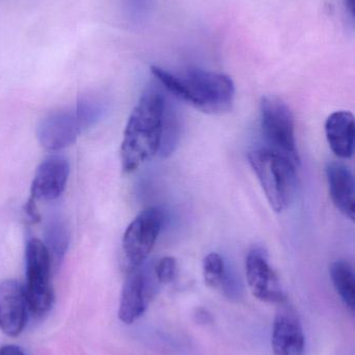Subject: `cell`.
Segmentation results:
<instances>
[{
    "mask_svg": "<svg viewBox=\"0 0 355 355\" xmlns=\"http://www.w3.org/2000/svg\"><path fill=\"white\" fill-rule=\"evenodd\" d=\"M166 98L148 89L133 108L121 144V164L124 172H135L160 152Z\"/></svg>",
    "mask_w": 355,
    "mask_h": 355,
    "instance_id": "1",
    "label": "cell"
},
{
    "mask_svg": "<svg viewBox=\"0 0 355 355\" xmlns=\"http://www.w3.org/2000/svg\"><path fill=\"white\" fill-rule=\"evenodd\" d=\"M277 306L271 337L273 355H306V337L297 311L288 300Z\"/></svg>",
    "mask_w": 355,
    "mask_h": 355,
    "instance_id": "9",
    "label": "cell"
},
{
    "mask_svg": "<svg viewBox=\"0 0 355 355\" xmlns=\"http://www.w3.org/2000/svg\"><path fill=\"white\" fill-rule=\"evenodd\" d=\"M24 287L15 279L0 283V329L17 337L26 325L28 311Z\"/></svg>",
    "mask_w": 355,
    "mask_h": 355,
    "instance_id": "10",
    "label": "cell"
},
{
    "mask_svg": "<svg viewBox=\"0 0 355 355\" xmlns=\"http://www.w3.org/2000/svg\"><path fill=\"white\" fill-rule=\"evenodd\" d=\"M248 160L271 208L275 212L285 211L295 196L298 166L268 147L252 150Z\"/></svg>",
    "mask_w": 355,
    "mask_h": 355,
    "instance_id": "3",
    "label": "cell"
},
{
    "mask_svg": "<svg viewBox=\"0 0 355 355\" xmlns=\"http://www.w3.org/2000/svg\"><path fill=\"white\" fill-rule=\"evenodd\" d=\"M245 271L250 291L256 300L275 304L288 300L279 277L269 263L268 254L263 248L249 250L246 257Z\"/></svg>",
    "mask_w": 355,
    "mask_h": 355,
    "instance_id": "8",
    "label": "cell"
},
{
    "mask_svg": "<svg viewBox=\"0 0 355 355\" xmlns=\"http://www.w3.org/2000/svg\"><path fill=\"white\" fill-rule=\"evenodd\" d=\"M329 275L336 292L349 309L350 312H354L355 308V277L352 265L345 260H338L331 263L329 266Z\"/></svg>",
    "mask_w": 355,
    "mask_h": 355,
    "instance_id": "15",
    "label": "cell"
},
{
    "mask_svg": "<svg viewBox=\"0 0 355 355\" xmlns=\"http://www.w3.org/2000/svg\"><path fill=\"white\" fill-rule=\"evenodd\" d=\"M325 135L331 151L342 159H349L354 152V114L346 110L333 112L325 123Z\"/></svg>",
    "mask_w": 355,
    "mask_h": 355,
    "instance_id": "14",
    "label": "cell"
},
{
    "mask_svg": "<svg viewBox=\"0 0 355 355\" xmlns=\"http://www.w3.org/2000/svg\"><path fill=\"white\" fill-rule=\"evenodd\" d=\"M52 260L45 243L39 239L29 240L25 248V283L29 311L35 316H43L51 310L54 293L50 283Z\"/></svg>",
    "mask_w": 355,
    "mask_h": 355,
    "instance_id": "5",
    "label": "cell"
},
{
    "mask_svg": "<svg viewBox=\"0 0 355 355\" xmlns=\"http://www.w3.org/2000/svg\"><path fill=\"white\" fill-rule=\"evenodd\" d=\"M0 355H25V354L17 346L6 345L0 348Z\"/></svg>",
    "mask_w": 355,
    "mask_h": 355,
    "instance_id": "20",
    "label": "cell"
},
{
    "mask_svg": "<svg viewBox=\"0 0 355 355\" xmlns=\"http://www.w3.org/2000/svg\"><path fill=\"white\" fill-rule=\"evenodd\" d=\"M179 120L174 108L169 105L166 100L163 119L162 144H160V153L162 156H168L174 151L175 146L179 141Z\"/></svg>",
    "mask_w": 355,
    "mask_h": 355,
    "instance_id": "17",
    "label": "cell"
},
{
    "mask_svg": "<svg viewBox=\"0 0 355 355\" xmlns=\"http://www.w3.org/2000/svg\"><path fill=\"white\" fill-rule=\"evenodd\" d=\"M154 290L147 275L137 268L125 279L119 304V319L125 324H133L147 310Z\"/></svg>",
    "mask_w": 355,
    "mask_h": 355,
    "instance_id": "11",
    "label": "cell"
},
{
    "mask_svg": "<svg viewBox=\"0 0 355 355\" xmlns=\"http://www.w3.org/2000/svg\"><path fill=\"white\" fill-rule=\"evenodd\" d=\"M151 73L169 93L196 110L208 114H222L231 110L236 89L227 75L191 69L179 76L156 66L151 67Z\"/></svg>",
    "mask_w": 355,
    "mask_h": 355,
    "instance_id": "2",
    "label": "cell"
},
{
    "mask_svg": "<svg viewBox=\"0 0 355 355\" xmlns=\"http://www.w3.org/2000/svg\"><path fill=\"white\" fill-rule=\"evenodd\" d=\"M177 262L173 257H164L154 268L156 281L160 285H168L176 277Z\"/></svg>",
    "mask_w": 355,
    "mask_h": 355,
    "instance_id": "19",
    "label": "cell"
},
{
    "mask_svg": "<svg viewBox=\"0 0 355 355\" xmlns=\"http://www.w3.org/2000/svg\"><path fill=\"white\" fill-rule=\"evenodd\" d=\"M104 112L97 100L85 99L75 107L48 114L38 127L40 144L49 151H58L72 145L79 135L95 124Z\"/></svg>",
    "mask_w": 355,
    "mask_h": 355,
    "instance_id": "4",
    "label": "cell"
},
{
    "mask_svg": "<svg viewBox=\"0 0 355 355\" xmlns=\"http://www.w3.org/2000/svg\"><path fill=\"white\" fill-rule=\"evenodd\" d=\"M69 164L58 156L48 158L40 164L33 185L31 200H53L60 198L66 188Z\"/></svg>",
    "mask_w": 355,
    "mask_h": 355,
    "instance_id": "12",
    "label": "cell"
},
{
    "mask_svg": "<svg viewBox=\"0 0 355 355\" xmlns=\"http://www.w3.org/2000/svg\"><path fill=\"white\" fill-rule=\"evenodd\" d=\"M327 178L329 193L336 208L354 220V178L352 170L341 162H329L327 166Z\"/></svg>",
    "mask_w": 355,
    "mask_h": 355,
    "instance_id": "13",
    "label": "cell"
},
{
    "mask_svg": "<svg viewBox=\"0 0 355 355\" xmlns=\"http://www.w3.org/2000/svg\"><path fill=\"white\" fill-rule=\"evenodd\" d=\"M164 225V214L156 207L142 211L127 227L122 240L127 272L142 266L156 245Z\"/></svg>",
    "mask_w": 355,
    "mask_h": 355,
    "instance_id": "7",
    "label": "cell"
},
{
    "mask_svg": "<svg viewBox=\"0 0 355 355\" xmlns=\"http://www.w3.org/2000/svg\"><path fill=\"white\" fill-rule=\"evenodd\" d=\"M202 275L204 283L210 289L223 290L229 296L233 293L224 260L220 254L210 252L204 259Z\"/></svg>",
    "mask_w": 355,
    "mask_h": 355,
    "instance_id": "16",
    "label": "cell"
},
{
    "mask_svg": "<svg viewBox=\"0 0 355 355\" xmlns=\"http://www.w3.org/2000/svg\"><path fill=\"white\" fill-rule=\"evenodd\" d=\"M261 126L270 149L300 162L295 137V120L291 108L275 96H265L260 104Z\"/></svg>",
    "mask_w": 355,
    "mask_h": 355,
    "instance_id": "6",
    "label": "cell"
},
{
    "mask_svg": "<svg viewBox=\"0 0 355 355\" xmlns=\"http://www.w3.org/2000/svg\"><path fill=\"white\" fill-rule=\"evenodd\" d=\"M47 244H45L51 256V260L58 262L64 257L68 246V232L62 221H50L46 233Z\"/></svg>",
    "mask_w": 355,
    "mask_h": 355,
    "instance_id": "18",
    "label": "cell"
},
{
    "mask_svg": "<svg viewBox=\"0 0 355 355\" xmlns=\"http://www.w3.org/2000/svg\"><path fill=\"white\" fill-rule=\"evenodd\" d=\"M344 4H345L346 10H347L348 14L350 15L352 19L354 18V0H344Z\"/></svg>",
    "mask_w": 355,
    "mask_h": 355,
    "instance_id": "21",
    "label": "cell"
}]
</instances>
